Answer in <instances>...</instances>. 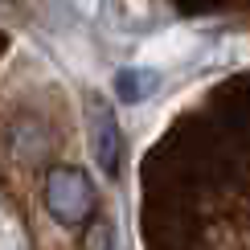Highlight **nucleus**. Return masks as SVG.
<instances>
[{
    "instance_id": "obj_1",
    "label": "nucleus",
    "mask_w": 250,
    "mask_h": 250,
    "mask_svg": "<svg viewBox=\"0 0 250 250\" xmlns=\"http://www.w3.org/2000/svg\"><path fill=\"white\" fill-rule=\"evenodd\" d=\"M45 209L58 217L62 226H82L95 209V189H90L86 172L70 168V164H58L45 176Z\"/></svg>"
},
{
    "instance_id": "obj_2",
    "label": "nucleus",
    "mask_w": 250,
    "mask_h": 250,
    "mask_svg": "<svg viewBox=\"0 0 250 250\" xmlns=\"http://www.w3.org/2000/svg\"><path fill=\"white\" fill-rule=\"evenodd\" d=\"M86 140H90V156H95L99 172L115 181L119 160H123V131H119V119L111 111V103L99 95H90V103H86Z\"/></svg>"
},
{
    "instance_id": "obj_3",
    "label": "nucleus",
    "mask_w": 250,
    "mask_h": 250,
    "mask_svg": "<svg viewBox=\"0 0 250 250\" xmlns=\"http://www.w3.org/2000/svg\"><path fill=\"white\" fill-rule=\"evenodd\" d=\"M156 86H160V78L144 66H123L115 74V95L123 103H144L148 95H156Z\"/></svg>"
},
{
    "instance_id": "obj_4",
    "label": "nucleus",
    "mask_w": 250,
    "mask_h": 250,
    "mask_svg": "<svg viewBox=\"0 0 250 250\" xmlns=\"http://www.w3.org/2000/svg\"><path fill=\"white\" fill-rule=\"evenodd\" d=\"M86 250H111V222H99L90 226V234H86Z\"/></svg>"
},
{
    "instance_id": "obj_5",
    "label": "nucleus",
    "mask_w": 250,
    "mask_h": 250,
    "mask_svg": "<svg viewBox=\"0 0 250 250\" xmlns=\"http://www.w3.org/2000/svg\"><path fill=\"white\" fill-rule=\"evenodd\" d=\"M0 250H21V234L4 209H0Z\"/></svg>"
}]
</instances>
